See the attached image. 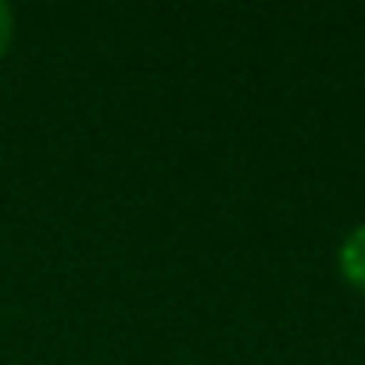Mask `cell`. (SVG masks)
Returning <instances> with one entry per match:
<instances>
[{
	"instance_id": "obj_2",
	"label": "cell",
	"mask_w": 365,
	"mask_h": 365,
	"mask_svg": "<svg viewBox=\"0 0 365 365\" xmlns=\"http://www.w3.org/2000/svg\"><path fill=\"white\" fill-rule=\"evenodd\" d=\"M11 36H15V11H11V4H4V0H0V58L8 54Z\"/></svg>"
},
{
	"instance_id": "obj_1",
	"label": "cell",
	"mask_w": 365,
	"mask_h": 365,
	"mask_svg": "<svg viewBox=\"0 0 365 365\" xmlns=\"http://www.w3.org/2000/svg\"><path fill=\"white\" fill-rule=\"evenodd\" d=\"M336 265H340V276H344L354 290L365 294V222L354 226V230L344 237V244H340V251H336Z\"/></svg>"
}]
</instances>
